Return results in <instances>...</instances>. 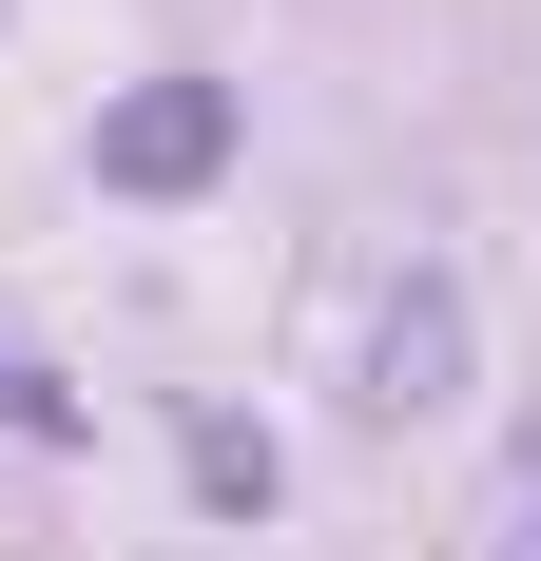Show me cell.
Listing matches in <instances>:
<instances>
[{"instance_id": "3957f363", "label": "cell", "mask_w": 541, "mask_h": 561, "mask_svg": "<svg viewBox=\"0 0 541 561\" xmlns=\"http://www.w3.org/2000/svg\"><path fill=\"white\" fill-rule=\"evenodd\" d=\"M0 426H58V407H39V368H0Z\"/></svg>"}, {"instance_id": "7a4b0ae2", "label": "cell", "mask_w": 541, "mask_h": 561, "mask_svg": "<svg viewBox=\"0 0 541 561\" xmlns=\"http://www.w3.org/2000/svg\"><path fill=\"white\" fill-rule=\"evenodd\" d=\"M445 348H464V290L426 272V290H406V310H387V348H368V368H387V388H368L387 426H406V407H445Z\"/></svg>"}, {"instance_id": "6da1fadb", "label": "cell", "mask_w": 541, "mask_h": 561, "mask_svg": "<svg viewBox=\"0 0 541 561\" xmlns=\"http://www.w3.org/2000/svg\"><path fill=\"white\" fill-rule=\"evenodd\" d=\"M214 156H232V78H156V98L97 116V174H116V194H194Z\"/></svg>"}]
</instances>
